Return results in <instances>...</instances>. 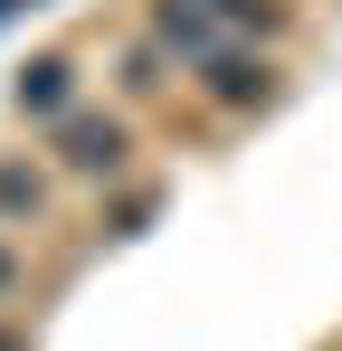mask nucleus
Segmentation results:
<instances>
[{
  "label": "nucleus",
  "instance_id": "11",
  "mask_svg": "<svg viewBox=\"0 0 342 351\" xmlns=\"http://www.w3.org/2000/svg\"><path fill=\"white\" fill-rule=\"evenodd\" d=\"M0 19H19V0H0Z\"/></svg>",
  "mask_w": 342,
  "mask_h": 351
},
{
  "label": "nucleus",
  "instance_id": "4",
  "mask_svg": "<svg viewBox=\"0 0 342 351\" xmlns=\"http://www.w3.org/2000/svg\"><path fill=\"white\" fill-rule=\"evenodd\" d=\"M10 95H19L29 123H67V114H76V58H29Z\"/></svg>",
  "mask_w": 342,
  "mask_h": 351
},
{
  "label": "nucleus",
  "instance_id": "7",
  "mask_svg": "<svg viewBox=\"0 0 342 351\" xmlns=\"http://www.w3.org/2000/svg\"><path fill=\"white\" fill-rule=\"evenodd\" d=\"M114 76H124V95H162V86H171V58L152 48V38H133V48L114 58Z\"/></svg>",
  "mask_w": 342,
  "mask_h": 351
},
{
  "label": "nucleus",
  "instance_id": "3",
  "mask_svg": "<svg viewBox=\"0 0 342 351\" xmlns=\"http://www.w3.org/2000/svg\"><path fill=\"white\" fill-rule=\"evenodd\" d=\"M152 48L181 58V66H209L219 48H238V38L219 29V10H209V0H152Z\"/></svg>",
  "mask_w": 342,
  "mask_h": 351
},
{
  "label": "nucleus",
  "instance_id": "10",
  "mask_svg": "<svg viewBox=\"0 0 342 351\" xmlns=\"http://www.w3.org/2000/svg\"><path fill=\"white\" fill-rule=\"evenodd\" d=\"M0 351H29V342H19V332H10V323H0Z\"/></svg>",
  "mask_w": 342,
  "mask_h": 351
},
{
  "label": "nucleus",
  "instance_id": "8",
  "mask_svg": "<svg viewBox=\"0 0 342 351\" xmlns=\"http://www.w3.org/2000/svg\"><path fill=\"white\" fill-rule=\"evenodd\" d=\"M152 209H162V190H124L114 219H105V237H143V228H152Z\"/></svg>",
  "mask_w": 342,
  "mask_h": 351
},
{
  "label": "nucleus",
  "instance_id": "12",
  "mask_svg": "<svg viewBox=\"0 0 342 351\" xmlns=\"http://www.w3.org/2000/svg\"><path fill=\"white\" fill-rule=\"evenodd\" d=\"M19 10H38V0H19Z\"/></svg>",
  "mask_w": 342,
  "mask_h": 351
},
{
  "label": "nucleus",
  "instance_id": "2",
  "mask_svg": "<svg viewBox=\"0 0 342 351\" xmlns=\"http://www.w3.org/2000/svg\"><path fill=\"white\" fill-rule=\"evenodd\" d=\"M190 76H200V105L209 114H266L276 105V58H257V48H219Z\"/></svg>",
  "mask_w": 342,
  "mask_h": 351
},
{
  "label": "nucleus",
  "instance_id": "1",
  "mask_svg": "<svg viewBox=\"0 0 342 351\" xmlns=\"http://www.w3.org/2000/svg\"><path fill=\"white\" fill-rule=\"evenodd\" d=\"M48 152H57V171H76V180H124L133 133H124L114 114H95V105H76L67 123H48Z\"/></svg>",
  "mask_w": 342,
  "mask_h": 351
},
{
  "label": "nucleus",
  "instance_id": "5",
  "mask_svg": "<svg viewBox=\"0 0 342 351\" xmlns=\"http://www.w3.org/2000/svg\"><path fill=\"white\" fill-rule=\"evenodd\" d=\"M38 209H48V171L19 162V152H0V219H38Z\"/></svg>",
  "mask_w": 342,
  "mask_h": 351
},
{
  "label": "nucleus",
  "instance_id": "9",
  "mask_svg": "<svg viewBox=\"0 0 342 351\" xmlns=\"http://www.w3.org/2000/svg\"><path fill=\"white\" fill-rule=\"evenodd\" d=\"M10 294H19V256L0 247V304H10Z\"/></svg>",
  "mask_w": 342,
  "mask_h": 351
},
{
  "label": "nucleus",
  "instance_id": "6",
  "mask_svg": "<svg viewBox=\"0 0 342 351\" xmlns=\"http://www.w3.org/2000/svg\"><path fill=\"white\" fill-rule=\"evenodd\" d=\"M209 10H219V29L238 38V48H247V38H276V29H285V0H209Z\"/></svg>",
  "mask_w": 342,
  "mask_h": 351
}]
</instances>
